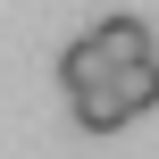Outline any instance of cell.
Masks as SVG:
<instances>
[{"instance_id": "6da1fadb", "label": "cell", "mask_w": 159, "mask_h": 159, "mask_svg": "<svg viewBox=\"0 0 159 159\" xmlns=\"http://www.w3.org/2000/svg\"><path fill=\"white\" fill-rule=\"evenodd\" d=\"M67 109H75V126H84V134H117V126L134 117V101H126V84H117V75H109V84L67 92Z\"/></svg>"}, {"instance_id": "7a4b0ae2", "label": "cell", "mask_w": 159, "mask_h": 159, "mask_svg": "<svg viewBox=\"0 0 159 159\" xmlns=\"http://www.w3.org/2000/svg\"><path fill=\"white\" fill-rule=\"evenodd\" d=\"M109 75H117V59H109V42H101V34H75V42L59 50V84H67V92L109 84Z\"/></svg>"}, {"instance_id": "3957f363", "label": "cell", "mask_w": 159, "mask_h": 159, "mask_svg": "<svg viewBox=\"0 0 159 159\" xmlns=\"http://www.w3.org/2000/svg\"><path fill=\"white\" fill-rule=\"evenodd\" d=\"M92 34L109 42V59H117V67H134V59H151V25H143V17H101Z\"/></svg>"}, {"instance_id": "277c9868", "label": "cell", "mask_w": 159, "mask_h": 159, "mask_svg": "<svg viewBox=\"0 0 159 159\" xmlns=\"http://www.w3.org/2000/svg\"><path fill=\"white\" fill-rule=\"evenodd\" d=\"M117 84H126L134 117H143V109H159V50H151V59H134V67H117Z\"/></svg>"}]
</instances>
